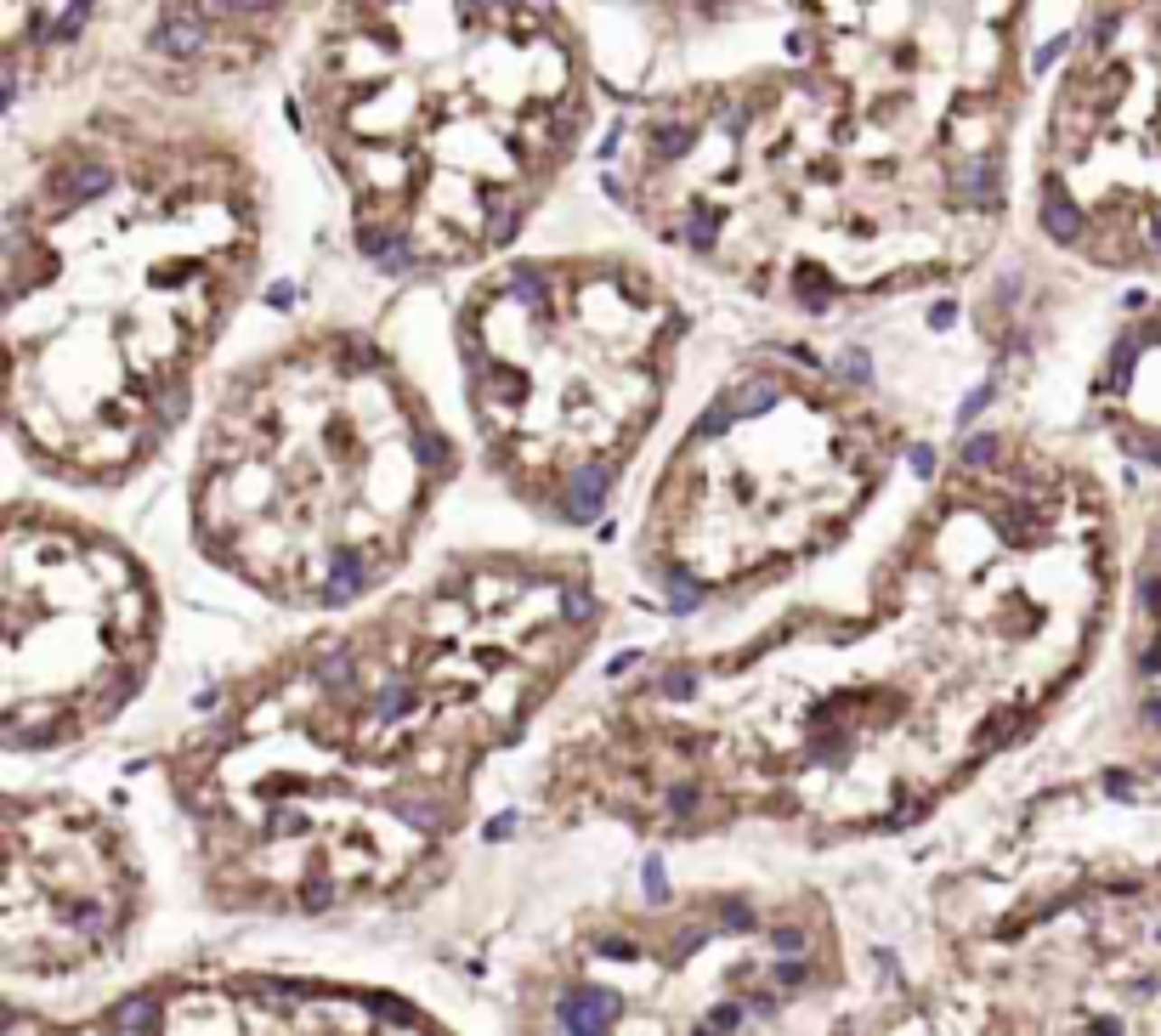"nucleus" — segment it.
<instances>
[{"instance_id":"4","label":"nucleus","mask_w":1161,"mask_h":1036,"mask_svg":"<svg viewBox=\"0 0 1161 1036\" xmlns=\"http://www.w3.org/2000/svg\"><path fill=\"white\" fill-rule=\"evenodd\" d=\"M261 266V176L227 131L114 102L6 204V419L46 476L119 488L164 448Z\"/></svg>"},{"instance_id":"12","label":"nucleus","mask_w":1161,"mask_h":1036,"mask_svg":"<svg viewBox=\"0 0 1161 1036\" xmlns=\"http://www.w3.org/2000/svg\"><path fill=\"white\" fill-rule=\"evenodd\" d=\"M142 918V861L114 816L74 793H12L0 975L74 980L119 957Z\"/></svg>"},{"instance_id":"10","label":"nucleus","mask_w":1161,"mask_h":1036,"mask_svg":"<svg viewBox=\"0 0 1161 1036\" xmlns=\"http://www.w3.org/2000/svg\"><path fill=\"white\" fill-rule=\"evenodd\" d=\"M159 595L147 566L57 504L12 499L0 533V736L57 753L114 725L147 686Z\"/></svg>"},{"instance_id":"1","label":"nucleus","mask_w":1161,"mask_h":1036,"mask_svg":"<svg viewBox=\"0 0 1161 1036\" xmlns=\"http://www.w3.org/2000/svg\"><path fill=\"white\" fill-rule=\"evenodd\" d=\"M1110 589L1100 481L1031 436L980 431L878 561L861 611H793L612 686L556 742L538 805L641 838L748 821L810 844L901 833L1082 680Z\"/></svg>"},{"instance_id":"14","label":"nucleus","mask_w":1161,"mask_h":1036,"mask_svg":"<svg viewBox=\"0 0 1161 1036\" xmlns=\"http://www.w3.org/2000/svg\"><path fill=\"white\" fill-rule=\"evenodd\" d=\"M301 0H154L147 57L171 74V86L244 79L278 51Z\"/></svg>"},{"instance_id":"11","label":"nucleus","mask_w":1161,"mask_h":1036,"mask_svg":"<svg viewBox=\"0 0 1161 1036\" xmlns=\"http://www.w3.org/2000/svg\"><path fill=\"white\" fill-rule=\"evenodd\" d=\"M1037 227L1093 266H1161V0H1093L1037 131Z\"/></svg>"},{"instance_id":"5","label":"nucleus","mask_w":1161,"mask_h":1036,"mask_svg":"<svg viewBox=\"0 0 1161 1036\" xmlns=\"http://www.w3.org/2000/svg\"><path fill=\"white\" fill-rule=\"evenodd\" d=\"M301 119L357 249L426 278L533 221L589 131V57L561 0H329Z\"/></svg>"},{"instance_id":"16","label":"nucleus","mask_w":1161,"mask_h":1036,"mask_svg":"<svg viewBox=\"0 0 1161 1036\" xmlns=\"http://www.w3.org/2000/svg\"><path fill=\"white\" fill-rule=\"evenodd\" d=\"M629 6L658 12V17H674V23H708V17L736 12V0H629Z\"/></svg>"},{"instance_id":"9","label":"nucleus","mask_w":1161,"mask_h":1036,"mask_svg":"<svg viewBox=\"0 0 1161 1036\" xmlns=\"http://www.w3.org/2000/svg\"><path fill=\"white\" fill-rule=\"evenodd\" d=\"M821 895L691 890L584 912L521 975L527 1031H765L844 991Z\"/></svg>"},{"instance_id":"7","label":"nucleus","mask_w":1161,"mask_h":1036,"mask_svg":"<svg viewBox=\"0 0 1161 1036\" xmlns=\"http://www.w3.org/2000/svg\"><path fill=\"white\" fill-rule=\"evenodd\" d=\"M488 471L527 510H606L669 403L686 312L629 256H521L482 272L454 317Z\"/></svg>"},{"instance_id":"13","label":"nucleus","mask_w":1161,"mask_h":1036,"mask_svg":"<svg viewBox=\"0 0 1161 1036\" xmlns=\"http://www.w3.org/2000/svg\"><path fill=\"white\" fill-rule=\"evenodd\" d=\"M86 1031H442L426 1008L374 985L301 975H159L91 1013Z\"/></svg>"},{"instance_id":"3","label":"nucleus","mask_w":1161,"mask_h":1036,"mask_svg":"<svg viewBox=\"0 0 1161 1036\" xmlns=\"http://www.w3.org/2000/svg\"><path fill=\"white\" fill-rule=\"evenodd\" d=\"M1031 0H793V62L651 97L612 193L651 238L805 312L986 261L1008 216Z\"/></svg>"},{"instance_id":"15","label":"nucleus","mask_w":1161,"mask_h":1036,"mask_svg":"<svg viewBox=\"0 0 1161 1036\" xmlns=\"http://www.w3.org/2000/svg\"><path fill=\"white\" fill-rule=\"evenodd\" d=\"M108 0H0V40H6V86L23 102L34 79H57L91 40Z\"/></svg>"},{"instance_id":"6","label":"nucleus","mask_w":1161,"mask_h":1036,"mask_svg":"<svg viewBox=\"0 0 1161 1036\" xmlns=\"http://www.w3.org/2000/svg\"><path fill=\"white\" fill-rule=\"evenodd\" d=\"M454 464L386 346L312 329L221 386L187 493L193 544L267 601L334 611L414 555Z\"/></svg>"},{"instance_id":"8","label":"nucleus","mask_w":1161,"mask_h":1036,"mask_svg":"<svg viewBox=\"0 0 1161 1036\" xmlns=\"http://www.w3.org/2000/svg\"><path fill=\"white\" fill-rule=\"evenodd\" d=\"M906 431L810 357H748L663 459L635 561L669 601H748L850 538Z\"/></svg>"},{"instance_id":"2","label":"nucleus","mask_w":1161,"mask_h":1036,"mask_svg":"<svg viewBox=\"0 0 1161 1036\" xmlns=\"http://www.w3.org/2000/svg\"><path fill=\"white\" fill-rule=\"evenodd\" d=\"M595 634L589 561L476 549L239 674L164 753L204 901L341 918L431 895L471 827L476 776Z\"/></svg>"}]
</instances>
